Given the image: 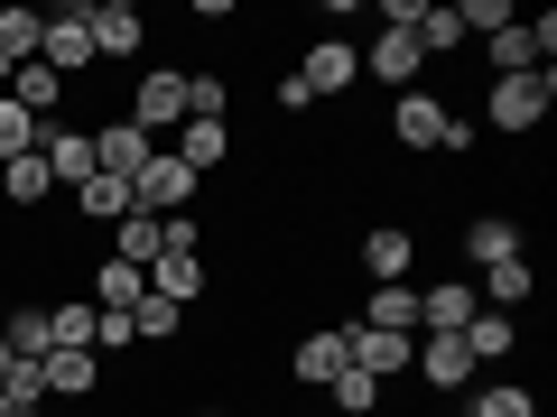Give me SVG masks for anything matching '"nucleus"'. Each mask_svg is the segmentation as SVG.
I'll list each match as a JSON object with an SVG mask.
<instances>
[{
    "instance_id": "nucleus-1",
    "label": "nucleus",
    "mask_w": 557,
    "mask_h": 417,
    "mask_svg": "<svg viewBox=\"0 0 557 417\" xmlns=\"http://www.w3.org/2000/svg\"><path fill=\"white\" fill-rule=\"evenodd\" d=\"M196 195H205V177L177 159V149H149V167L131 177V214H159V223L168 214H196Z\"/></svg>"
},
{
    "instance_id": "nucleus-2",
    "label": "nucleus",
    "mask_w": 557,
    "mask_h": 417,
    "mask_svg": "<svg viewBox=\"0 0 557 417\" xmlns=\"http://www.w3.org/2000/svg\"><path fill=\"white\" fill-rule=\"evenodd\" d=\"M548 102H557V65H548V75H493L483 121H493L502 139H520V130H539V121H548Z\"/></svg>"
},
{
    "instance_id": "nucleus-3",
    "label": "nucleus",
    "mask_w": 557,
    "mask_h": 417,
    "mask_svg": "<svg viewBox=\"0 0 557 417\" xmlns=\"http://www.w3.org/2000/svg\"><path fill=\"white\" fill-rule=\"evenodd\" d=\"M121 121H131L149 149H168V130L186 121V75H177V65H149V75L131 84V112H121Z\"/></svg>"
},
{
    "instance_id": "nucleus-4",
    "label": "nucleus",
    "mask_w": 557,
    "mask_h": 417,
    "mask_svg": "<svg viewBox=\"0 0 557 417\" xmlns=\"http://www.w3.org/2000/svg\"><path fill=\"white\" fill-rule=\"evenodd\" d=\"M38 65H47V75H65V84H75L84 65H102V56H94V0H65V10H47Z\"/></svg>"
},
{
    "instance_id": "nucleus-5",
    "label": "nucleus",
    "mask_w": 557,
    "mask_h": 417,
    "mask_svg": "<svg viewBox=\"0 0 557 417\" xmlns=\"http://www.w3.org/2000/svg\"><path fill=\"white\" fill-rule=\"evenodd\" d=\"M446 121H456V112H446L437 84H418V93L391 102V139L409 149V159H437V149H446Z\"/></svg>"
},
{
    "instance_id": "nucleus-6",
    "label": "nucleus",
    "mask_w": 557,
    "mask_h": 417,
    "mask_svg": "<svg viewBox=\"0 0 557 417\" xmlns=\"http://www.w3.org/2000/svg\"><path fill=\"white\" fill-rule=\"evenodd\" d=\"M354 371V343H344V325H317V334H298V353H288V380H298V390H335V380Z\"/></svg>"
},
{
    "instance_id": "nucleus-7",
    "label": "nucleus",
    "mask_w": 557,
    "mask_h": 417,
    "mask_svg": "<svg viewBox=\"0 0 557 417\" xmlns=\"http://www.w3.org/2000/svg\"><path fill=\"white\" fill-rule=\"evenodd\" d=\"M362 75L381 84V93H418V84H428V56H418V38H399V28H381L372 47H362Z\"/></svg>"
},
{
    "instance_id": "nucleus-8",
    "label": "nucleus",
    "mask_w": 557,
    "mask_h": 417,
    "mask_svg": "<svg viewBox=\"0 0 557 417\" xmlns=\"http://www.w3.org/2000/svg\"><path fill=\"white\" fill-rule=\"evenodd\" d=\"M298 84H307L317 102H344V93L362 84V47H354V38H317V47H307V65H298Z\"/></svg>"
},
{
    "instance_id": "nucleus-9",
    "label": "nucleus",
    "mask_w": 557,
    "mask_h": 417,
    "mask_svg": "<svg viewBox=\"0 0 557 417\" xmlns=\"http://www.w3.org/2000/svg\"><path fill=\"white\" fill-rule=\"evenodd\" d=\"M409 371L428 380V390H446V399H465V380H474V353H465V334H418V353H409Z\"/></svg>"
},
{
    "instance_id": "nucleus-10",
    "label": "nucleus",
    "mask_w": 557,
    "mask_h": 417,
    "mask_svg": "<svg viewBox=\"0 0 557 417\" xmlns=\"http://www.w3.org/2000/svg\"><path fill=\"white\" fill-rule=\"evenodd\" d=\"M344 343H354V371L362 380H409V353H418V334H372V325H344Z\"/></svg>"
},
{
    "instance_id": "nucleus-11",
    "label": "nucleus",
    "mask_w": 557,
    "mask_h": 417,
    "mask_svg": "<svg viewBox=\"0 0 557 417\" xmlns=\"http://www.w3.org/2000/svg\"><path fill=\"white\" fill-rule=\"evenodd\" d=\"M38 159H47V177H57L65 195H75L84 177H102V167H94V130H75V121H47V139H38Z\"/></svg>"
},
{
    "instance_id": "nucleus-12",
    "label": "nucleus",
    "mask_w": 557,
    "mask_h": 417,
    "mask_svg": "<svg viewBox=\"0 0 557 417\" xmlns=\"http://www.w3.org/2000/svg\"><path fill=\"white\" fill-rule=\"evenodd\" d=\"M474 288H465V269L456 278H428V288H418V334H465V316H474Z\"/></svg>"
},
{
    "instance_id": "nucleus-13",
    "label": "nucleus",
    "mask_w": 557,
    "mask_h": 417,
    "mask_svg": "<svg viewBox=\"0 0 557 417\" xmlns=\"http://www.w3.org/2000/svg\"><path fill=\"white\" fill-rule=\"evenodd\" d=\"M493 260H520V223L511 214H474L456 232V269H493Z\"/></svg>"
},
{
    "instance_id": "nucleus-14",
    "label": "nucleus",
    "mask_w": 557,
    "mask_h": 417,
    "mask_svg": "<svg viewBox=\"0 0 557 417\" xmlns=\"http://www.w3.org/2000/svg\"><path fill=\"white\" fill-rule=\"evenodd\" d=\"M409 260H418V232H409V223H372V232H362V269H372V288H399Z\"/></svg>"
},
{
    "instance_id": "nucleus-15",
    "label": "nucleus",
    "mask_w": 557,
    "mask_h": 417,
    "mask_svg": "<svg viewBox=\"0 0 557 417\" xmlns=\"http://www.w3.org/2000/svg\"><path fill=\"white\" fill-rule=\"evenodd\" d=\"M465 353H474V371H483V362H511V353H520V316L474 306V316H465Z\"/></svg>"
},
{
    "instance_id": "nucleus-16",
    "label": "nucleus",
    "mask_w": 557,
    "mask_h": 417,
    "mask_svg": "<svg viewBox=\"0 0 557 417\" xmlns=\"http://www.w3.org/2000/svg\"><path fill=\"white\" fill-rule=\"evenodd\" d=\"M94 167H102V177H121V186H131L139 167H149V139H139L131 121H102V130H94Z\"/></svg>"
},
{
    "instance_id": "nucleus-17",
    "label": "nucleus",
    "mask_w": 557,
    "mask_h": 417,
    "mask_svg": "<svg viewBox=\"0 0 557 417\" xmlns=\"http://www.w3.org/2000/svg\"><path fill=\"white\" fill-rule=\"evenodd\" d=\"M177 159L196 167V177H214V167L233 159V121H177Z\"/></svg>"
},
{
    "instance_id": "nucleus-18",
    "label": "nucleus",
    "mask_w": 557,
    "mask_h": 417,
    "mask_svg": "<svg viewBox=\"0 0 557 417\" xmlns=\"http://www.w3.org/2000/svg\"><path fill=\"white\" fill-rule=\"evenodd\" d=\"M47 195H57V177H47V159H38V149L0 167V204H10V214H38Z\"/></svg>"
},
{
    "instance_id": "nucleus-19",
    "label": "nucleus",
    "mask_w": 557,
    "mask_h": 417,
    "mask_svg": "<svg viewBox=\"0 0 557 417\" xmlns=\"http://www.w3.org/2000/svg\"><path fill=\"white\" fill-rule=\"evenodd\" d=\"M139 298H149V269H131V260L102 251V269H94V306H102V316H131Z\"/></svg>"
},
{
    "instance_id": "nucleus-20",
    "label": "nucleus",
    "mask_w": 557,
    "mask_h": 417,
    "mask_svg": "<svg viewBox=\"0 0 557 417\" xmlns=\"http://www.w3.org/2000/svg\"><path fill=\"white\" fill-rule=\"evenodd\" d=\"M139 38H149V20H139L131 0H102L94 10V56H139Z\"/></svg>"
},
{
    "instance_id": "nucleus-21",
    "label": "nucleus",
    "mask_w": 557,
    "mask_h": 417,
    "mask_svg": "<svg viewBox=\"0 0 557 417\" xmlns=\"http://www.w3.org/2000/svg\"><path fill=\"white\" fill-rule=\"evenodd\" d=\"M354 325H372V334H418V288L409 278H399V288H372Z\"/></svg>"
},
{
    "instance_id": "nucleus-22",
    "label": "nucleus",
    "mask_w": 557,
    "mask_h": 417,
    "mask_svg": "<svg viewBox=\"0 0 557 417\" xmlns=\"http://www.w3.org/2000/svg\"><path fill=\"white\" fill-rule=\"evenodd\" d=\"M121 214H131V186H121V177H84L75 186V223H84V232H112Z\"/></svg>"
},
{
    "instance_id": "nucleus-23",
    "label": "nucleus",
    "mask_w": 557,
    "mask_h": 417,
    "mask_svg": "<svg viewBox=\"0 0 557 417\" xmlns=\"http://www.w3.org/2000/svg\"><path fill=\"white\" fill-rule=\"evenodd\" d=\"M38 380H47V399H84L102 380V353H65V343H57V353L38 362Z\"/></svg>"
},
{
    "instance_id": "nucleus-24",
    "label": "nucleus",
    "mask_w": 557,
    "mask_h": 417,
    "mask_svg": "<svg viewBox=\"0 0 557 417\" xmlns=\"http://www.w3.org/2000/svg\"><path fill=\"white\" fill-rule=\"evenodd\" d=\"M149 288H159L168 306H205V288H214V269H205V260H149Z\"/></svg>"
},
{
    "instance_id": "nucleus-25",
    "label": "nucleus",
    "mask_w": 557,
    "mask_h": 417,
    "mask_svg": "<svg viewBox=\"0 0 557 417\" xmlns=\"http://www.w3.org/2000/svg\"><path fill=\"white\" fill-rule=\"evenodd\" d=\"M0 343L20 362H47L57 353V334H47V306H0Z\"/></svg>"
},
{
    "instance_id": "nucleus-26",
    "label": "nucleus",
    "mask_w": 557,
    "mask_h": 417,
    "mask_svg": "<svg viewBox=\"0 0 557 417\" xmlns=\"http://www.w3.org/2000/svg\"><path fill=\"white\" fill-rule=\"evenodd\" d=\"M474 278H483V306H502V316H511V306H530V288H539L530 260H493V269H474Z\"/></svg>"
},
{
    "instance_id": "nucleus-27",
    "label": "nucleus",
    "mask_w": 557,
    "mask_h": 417,
    "mask_svg": "<svg viewBox=\"0 0 557 417\" xmlns=\"http://www.w3.org/2000/svg\"><path fill=\"white\" fill-rule=\"evenodd\" d=\"M10 102H20V112H38V121H57V112H65V75H47V65H20Z\"/></svg>"
},
{
    "instance_id": "nucleus-28",
    "label": "nucleus",
    "mask_w": 557,
    "mask_h": 417,
    "mask_svg": "<svg viewBox=\"0 0 557 417\" xmlns=\"http://www.w3.org/2000/svg\"><path fill=\"white\" fill-rule=\"evenodd\" d=\"M38 38H47V10H0V56L10 65H38Z\"/></svg>"
},
{
    "instance_id": "nucleus-29",
    "label": "nucleus",
    "mask_w": 557,
    "mask_h": 417,
    "mask_svg": "<svg viewBox=\"0 0 557 417\" xmlns=\"http://www.w3.org/2000/svg\"><path fill=\"white\" fill-rule=\"evenodd\" d=\"M456 417H539V390H520V380H493V390H474Z\"/></svg>"
},
{
    "instance_id": "nucleus-30",
    "label": "nucleus",
    "mask_w": 557,
    "mask_h": 417,
    "mask_svg": "<svg viewBox=\"0 0 557 417\" xmlns=\"http://www.w3.org/2000/svg\"><path fill=\"white\" fill-rule=\"evenodd\" d=\"M112 260L149 269V260H159V214H121V223H112Z\"/></svg>"
},
{
    "instance_id": "nucleus-31",
    "label": "nucleus",
    "mask_w": 557,
    "mask_h": 417,
    "mask_svg": "<svg viewBox=\"0 0 557 417\" xmlns=\"http://www.w3.org/2000/svg\"><path fill=\"white\" fill-rule=\"evenodd\" d=\"M131 334H139V343H177V334H186V306H168L159 288H149V298L131 306Z\"/></svg>"
},
{
    "instance_id": "nucleus-32",
    "label": "nucleus",
    "mask_w": 557,
    "mask_h": 417,
    "mask_svg": "<svg viewBox=\"0 0 557 417\" xmlns=\"http://www.w3.org/2000/svg\"><path fill=\"white\" fill-rule=\"evenodd\" d=\"M38 139H47V121H38V112H20V102L0 93V167H10V159H28Z\"/></svg>"
},
{
    "instance_id": "nucleus-33",
    "label": "nucleus",
    "mask_w": 557,
    "mask_h": 417,
    "mask_svg": "<svg viewBox=\"0 0 557 417\" xmlns=\"http://www.w3.org/2000/svg\"><path fill=\"white\" fill-rule=\"evenodd\" d=\"M47 334H57L65 353H94V298H65V306H47Z\"/></svg>"
},
{
    "instance_id": "nucleus-34",
    "label": "nucleus",
    "mask_w": 557,
    "mask_h": 417,
    "mask_svg": "<svg viewBox=\"0 0 557 417\" xmlns=\"http://www.w3.org/2000/svg\"><path fill=\"white\" fill-rule=\"evenodd\" d=\"M465 28H456V0H428V20H418V56H456Z\"/></svg>"
},
{
    "instance_id": "nucleus-35",
    "label": "nucleus",
    "mask_w": 557,
    "mask_h": 417,
    "mask_svg": "<svg viewBox=\"0 0 557 417\" xmlns=\"http://www.w3.org/2000/svg\"><path fill=\"white\" fill-rule=\"evenodd\" d=\"M317 408H344V417H362V408H391V390H381V380H362V371H344L335 390L317 399Z\"/></svg>"
},
{
    "instance_id": "nucleus-36",
    "label": "nucleus",
    "mask_w": 557,
    "mask_h": 417,
    "mask_svg": "<svg viewBox=\"0 0 557 417\" xmlns=\"http://www.w3.org/2000/svg\"><path fill=\"white\" fill-rule=\"evenodd\" d=\"M511 20H520L511 0H456V28H465V38H493V28H511Z\"/></svg>"
},
{
    "instance_id": "nucleus-37",
    "label": "nucleus",
    "mask_w": 557,
    "mask_h": 417,
    "mask_svg": "<svg viewBox=\"0 0 557 417\" xmlns=\"http://www.w3.org/2000/svg\"><path fill=\"white\" fill-rule=\"evenodd\" d=\"M131 316H102V306H94V353H131Z\"/></svg>"
},
{
    "instance_id": "nucleus-38",
    "label": "nucleus",
    "mask_w": 557,
    "mask_h": 417,
    "mask_svg": "<svg viewBox=\"0 0 557 417\" xmlns=\"http://www.w3.org/2000/svg\"><path fill=\"white\" fill-rule=\"evenodd\" d=\"M10 371H20V353H10V343H0V380H10Z\"/></svg>"
},
{
    "instance_id": "nucleus-39",
    "label": "nucleus",
    "mask_w": 557,
    "mask_h": 417,
    "mask_svg": "<svg viewBox=\"0 0 557 417\" xmlns=\"http://www.w3.org/2000/svg\"><path fill=\"white\" fill-rule=\"evenodd\" d=\"M362 417H391V408H362Z\"/></svg>"
},
{
    "instance_id": "nucleus-40",
    "label": "nucleus",
    "mask_w": 557,
    "mask_h": 417,
    "mask_svg": "<svg viewBox=\"0 0 557 417\" xmlns=\"http://www.w3.org/2000/svg\"><path fill=\"white\" fill-rule=\"evenodd\" d=\"M0 417H10V399H0Z\"/></svg>"
}]
</instances>
